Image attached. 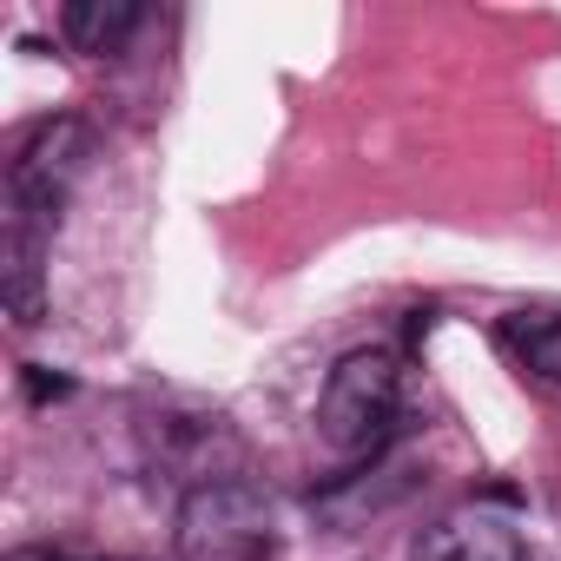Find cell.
I'll use <instances>...</instances> for the list:
<instances>
[{
  "mask_svg": "<svg viewBox=\"0 0 561 561\" xmlns=\"http://www.w3.org/2000/svg\"><path fill=\"white\" fill-rule=\"evenodd\" d=\"M133 27H139L133 0H67L60 8V34L73 54H119Z\"/></svg>",
  "mask_w": 561,
  "mask_h": 561,
  "instance_id": "5",
  "label": "cell"
},
{
  "mask_svg": "<svg viewBox=\"0 0 561 561\" xmlns=\"http://www.w3.org/2000/svg\"><path fill=\"white\" fill-rule=\"evenodd\" d=\"M502 344L515 351L522 370L561 383V318L554 311H515V318H502Z\"/></svg>",
  "mask_w": 561,
  "mask_h": 561,
  "instance_id": "6",
  "label": "cell"
},
{
  "mask_svg": "<svg viewBox=\"0 0 561 561\" xmlns=\"http://www.w3.org/2000/svg\"><path fill=\"white\" fill-rule=\"evenodd\" d=\"M397 403H403V377H397V357L390 351H351L324 397H318V436L337 449V456H370L390 423H397Z\"/></svg>",
  "mask_w": 561,
  "mask_h": 561,
  "instance_id": "1",
  "label": "cell"
},
{
  "mask_svg": "<svg viewBox=\"0 0 561 561\" xmlns=\"http://www.w3.org/2000/svg\"><path fill=\"white\" fill-rule=\"evenodd\" d=\"M0 561H80V554H54V548H14V554H0Z\"/></svg>",
  "mask_w": 561,
  "mask_h": 561,
  "instance_id": "7",
  "label": "cell"
},
{
  "mask_svg": "<svg viewBox=\"0 0 561 561\" xmlns=\"http://www.w3.org/2000/svg\"><path fill=\"white\" fill-rule=\"evenodd\" d=\"M179 548L192 561H257L271 548V508L238 482H205L179 515Z\"/></svg>",
  "mask_w": 561,
  "mask_h": 561,
  "instance_id": "3",
  "label": "cell"
},
{
  "mask_svg": "<svg viewBox=\"0 0 561 561\" xmlns=\"http://www.w3.org/2000/svg\"><path fill=\"white\" fill-rule=\"evenodd\" d=\"M416 561H528V548L502 515L462 508V515H443L416 535Z\"/></svg>",
  "mask_w": 561,
  "mask_h": 561,
  "instance_id": "4",
  "label": "cell"
},
{
  "mask_svg": "<svg viewBox=\"0 0 561 561\" xmlns=\"http://www.w3.org/2000/svg\"><path fill=\"white\" fill-rule=\"evenodd\" d=\"M80 159H87L80 119H41V126L14 146V165H8V225L54 231V225H60V205H67V192H73Z\"/></svg>",
  "mask_w": 561,
  "mask_h": 561,
  "instance_id": "2",
  "label": "cell"
}]
</instances>
